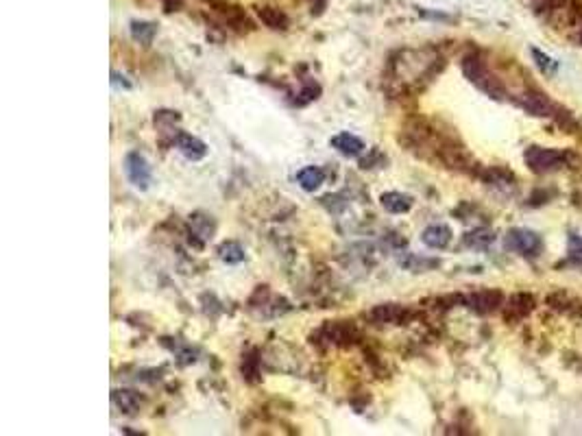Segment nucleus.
I'll list each match as a JSON object with an SVG mask.
<instances>
[{
	"label": "nucleus",
	"instance_id": "5",
	"mask_svg": "<svg viewBox=\"0 0 582 436\" xmlns=\"http://www.w3.org/2000/svg\"><path fill=\"white\" fill-rule=\"evenodd\" d=\"M175 144L179 148V153L190 161H199L207 155V144L199 138H194V135H190V133H184V131L177 133Z\"/></svg>",
	"mask_w": 582,
	"mask_h": 436
},
{
	"label": "nucleus",
	"instance_id": "13",
	"mask_svg": "<svg viewBox=\"0 0 582 436\" xmlns=\"http://www.w3.org/2000/svg\"><path fill=\"white\" fill-rule=\"evenodd\" d=\"M218 257L227 264H240L244 260V249L240 242L235 240H227L218 247Z\"/></svg>",
	"mask_w": 582,
	"mask_h": 436
},
{
	"label": "nucleus",
	"instance_id": "3",
	"mask_svg": "<svg viewBox=\"0 0 582 436\" xmlns=\"http://www.w3.org/2000/svg\"><path fill=\"white\" fill-rule=\"evenodd\" d=\"M124 175L133 188L137 190H148L151 181H153V172H151V164L146 157L137 151H131L124 155Z\"/></svg>",
	"mask_w": 582,
	"mask_h": 436
},
{
	"label": "nucleus",
	"instance_id": "7",
	"mask_svg": "<svg viewBox=\"0 0 582 436\" xmlns=\"http://www.w3.org/2000/svg\"><path fill=\"white\" fill-rule=\"evenodd\" d=\"M421 240L429 249H445L452 242V229L447 225H429L423 229Z\"/></svg>",
	"mask_w": 582,
	"mask_h": 436
},
{
	"label": "nucleus",
	"instance_id": "4",
	"mask_svg": "<svg viewBox=\"0 0 582 436\" xmlns=\"http://www.w3.org/2000/svg\"><path fill=\"white\" fill-rule=\"evenodd\" d=\"M506 247L521 253V255H536L539 251H541V238H539L534 231L512 229L506 236Z\"/></svg>",
	"mask_w": 582,
	"mask_h": 436
},
{
	"label": "nucleus",
	"instance_id": "10",
	"mask_svg": "<svg viewBox=\"0 0 582 436\" xmlns=\"http://www.w3.org/2000/svg\"><path fill=\"white\" fill-rule=\"evenodd\" d=\"M325 181V170L318 166H306L297 172V184L306 190V192H316Z\"/></svg>",
	"mask_w": 582,
	"mask_h": 436
},
{
	"label": "nucleus",
	"instance_id": "9",
	"mask_svg": "<svg viewBox=\"0 0 582 436\" xmlns=\"http://www.w3.org/2000/svg\"><path fill=\"white\" fill-rule=\"evenodd\" d=\"M380 203H382V208L386 212H391V214H406V212H410L414 199L410 195L395 192V190H393V192H384L380 197Z\"/></svg>",
	"mask_w": 582,
	"mask_h": 436
},
{
	"label": "nucleus",
	"instance_id": "16",
	"mask_svg": "<svg viewBox=\"0 0 582 436\" xmlns=\"http://www.w3.org/2000/svg\"><path fill=\"white\" fill-rule=\"evenodd\" d=\"M534 301L530 295H515L508 301V317H525L532 310Z\"/></svg>",
	"mask_w": 582,
	"mask_h": 436
},
{
	"label": "nucleus",
	"instance_id": "2",
	"mask_svg": "<svg viewBox=\"0 0 582 436\" xmlns=\"http://www.w3.org/2000/svg\"><path fill=\"white\" fill-rule=\"evenodd\" d=\"M525 164L530 166V170L543 175V172H554L561 170L567 161V155L563 151H554V148H541V146H530L525 151Z\"/></svg>",
	"mask_w": 582,
	"mask_h": 436
},
{
	"label": "nucleus",
	"instance_id": "8",
	"mask_svg": "<svg viewBox=\"0 0 582 436\" xmlns=\"http://www.w3.org/2000/svg\"><path fill=\"white\" fill-rule=\"evenodd\" d=\"M112 402H114V406L118 408L120 413L135 415L137 410H140V406L144 404V397H142L140 393H135V390H114Z\"/></svg>",
	"mask_w": 582,
	"mask_h": 436
},
{
	"label": "nucleus",
	"instance_id": "11",
	"mask_svg": "<svg viewBox=\"0 0 582 436\" xmlns=\"http://www.w3.org/2000/svg\"><path fill=\"white\" fill-rule=\"evenodd\" d=\"M467 304H469V308H474L478 312H491L502 304V295L497 290H482V293L471 295L467 299Z\"/></svg>",
	"mask_w": 582,
	"mask_h": 436
},
{
	"label": "nucleus",
	"instance_id": "6",
	"mask_svg": "<svg viewBox=\"0 0 582 436\" xmlns=\"http://www.w3.org/2000/svg\"><path fill=\"white\" fill-rule=\"evenodd\" d=\"M331 148H336V151L342 155V157H358L360 153L365 151V142L358 138V135L353 133H347V131H342V133H336L334 138L329 140Z\"/></svg>",
	"mask_w": 582,
	"mask_h": 436
},
{
	"label": "nucleus",
	"instance_id": "14",
	"mask_svg": "<svg viewBox=\"0 0 582 436\" xmlns=\"http://www.w3.org/2000/svg\"><path fill=\"white\" fill-rule=\"evenodd\" d=\"M157 33V26L153 22H131V35L135 42H140L144 46H151V42H153V37Z\"/></svg>",
	"mask_w": 582,
	"mask_h": 436
},
{
	"label": "nucleus",
	"instance_id": "1",
	"mask_svg": "<svg viewBox=\"0 0 582 436\" xmlns=\"http://www.w3.org/2000/svg\"><path fill=\"white\" fill-rule=\"evenodd\" d=\"M463 72L467 75V79L471 81V83H474L476 88H480L482 92H487L489 97H493V99L504 97V88L500 83V79H497L489 70V66L484 63L480 57H476V54H469V57L463 59Z\"/></svg>",
	"mask_w": 582,
	"mask_h": 436
},
{
	"label": "nucleus",
	"instance_id": "12",
	"mask_svg": "<svg viewBox=\"0 0 582 436\" xmlns=\"http://www.w3.org/2000/svg\"><path fill=\"white\" fill-rule=\"evenodd\" d=\"M258 18L264 22L269 29H275V31L286 29L288 26V16L275 7H258Z\"/></svg>",
	"mask_w": 582,
	"mask_h": 436
},
{
	"label": "nucleus",
	"instance_id": "15",
	"mask_svg": "<svg viewBox=\"0 0 582 436\" xmlns=\"http://www.w3.org/2000/svg\"><path fill=\"white\" fill-rule=\"evenodd\" d=\"M493 240H495L493 231H489V229H476V231H469L463 242H465V247H471V249H487Z\"/></svg>",
	"mask_w": 582,
	"mask_h": 436
},
{
	"label": "nucleus",
	"instance_id": "17",
	"mask_svg": "<svg viewBox=\"0 0 582 436\" xmlns=\"http://www.w3.org/2000/svg\"><path fill=\"white\" fill-rule=\"evenodd\" d=\"M532 57H534V61H536V66L541 68V72L543 75H554L556 72V61H554L552 57H547V54H543L541 50H536V48H532Z\"/></svg>",
	"mask_w": 582,
	"mask_h": 436
}]
</instances>
